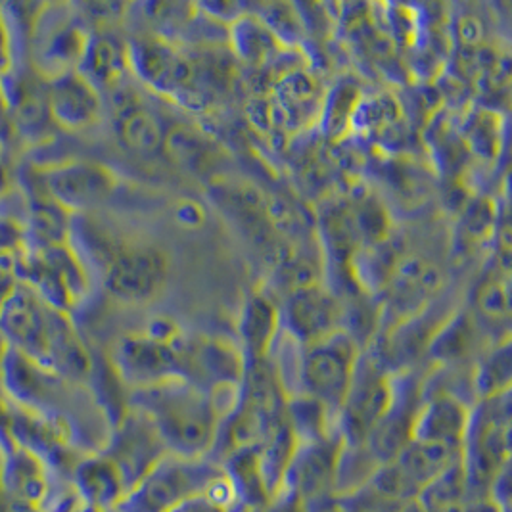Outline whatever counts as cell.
<instances>
[{"instance_id":"obj_33","label":"cell","mask_w":512,"mask_h":512,"mask_svg":"<svg viewBox=\"0 0 512 512\" xmlns=\"http://www.w3.org/2000/svg\"><path fill=\"white\" fill-rule=\"evenodd\" d=\"M457 35H459V39L465 43V47H472V45H476V43L482 41V37H484V27H482V24H480L476 18L465 16V18L459 22V25H457Z\"/></svg>"},{"instance_id":"obj_17","label":"cell","mask_w":512,"mask_h":512,"mask_svg":"<svg viewBox=\"0 0 512 512\" xmlns=\"http://www.w3.org/2000/svg\"><path fill=\"white\" fill-rule=\"evenodd\" d=\"M47 108L52 125L75 133L100 119L102 96L79 71H64L47 79Z\"/></svg>"},{"instance_id":"obj_19","label":"cell","mask_w":512,"mask_h":512,"mask_svg":"<svg viewBox=\"0 0 512 512\" xmlns=\"http://www.w3.org/2000/svg\"><path fill=\"white\" fill-rule=\"evenodd\" d=\"M443 275L438 265L417 256L401 257L386 286L388 302L401 317L417 313L442 288Z\"/></svg>"},{"instance_id":"obj_36","label":"cell","mask_w":512,"mask_h":512,"mask_svg":"<svg viewBox=\"0 0 512 512\" xmlns=\"http://www.w3.org/2000/svg\"><path fill=\"white\" fill-rule=\"evenodd\" d=\"M2 463H4V453L0 449V495H2Z\"/></svg>"},{"instance_id":"obj_6","label":"cell","mask_w":512,"mask_h":512,"mask_svg":"<svg viewBox=\"0 0 512 512\" xmlns=\"http://www.w3.org/2000/svg\"><path fill=\"white\" fill-rule=\"evenodd\" d=\"M16 279L43 302L68 315L91 290L87 267L70 242L35 252L24 250L16 261Z\"/></svg>"},{"instance_id":"obj_32","label":"cell","mask_w":512,"mask_h":512,"mask_svg":"<svg viewBox=\"0 0 512 512\" xmlns=\"http://www.w3.org/2000/svg\"><path fill=\"white\" fill-rule=\"evenodd\" d=\"M12 64H14V43L0 8V77L12 68Z\"/></svg>"},{"instance_id":"obj_9","label":"cell","mask_w":512,"mask_h":512,"mask_svg":"<svg viewBox=\"0 0 512 512\" xmlns=\"http://www.w3.org/2000/svg\"><path fill=\"white\" fill-rule=\"evenodd\" d=\"M102 282L106 292L121 303H146L162 294L169 279V257L146 244L110 248L104 257Z\"/></svg>"},{"instance_id":"obj_1","label":"cell","mask_w":512,"mask_h":512,"mask_svg":"<svg viewBox=\"0 0 512 512\" xmlns=\"http://www.w3.org/2000/svg\"><path fill=\"white\" fill-rule=\"evenodd\" d=\"M0 338L60 380L81 382L93 373L91 351L71 317L18 282L0 302Z\"/></svg>"},{"instance_id":"obj_27","label":"cell","mask_w":512,"mask_h":512,"mask_svg":"<svg viewBox=\"0 0 512 512\" xmlns=\"http://www.w3.org/2000/svg\"><path fill=\"white\" fill-rule=\"evenodd\" d=\"M511 367V344L505 340L484 357L474 373V390L480 401L509 394Z\"/></svg>"},{"instance_id":"obj_34","label":"cell","mask_w":512,"mask_h":512,"mask_svg":"<svg viewBox=\"0 0 512 512\" xmlns=\"http://www.w3.org/2000/svg\"><path fill=\"white\" fill-rule=\"evenodd\" d=\"M16 445L12 438V409L6 401L0 399V449L6 453Z\"/></svg>"},{"instance_id":"obj_7","label":"cell","mask_w":512,"mask_h":512,"mask_svg":"<svg viewBox=\"0 0 512 512\" xmlns=\"http://www.w3.org/2000/svg\"><path fill=\"white\" fill-rule=\"evenodd\" d=\"M396 378L378 359L361 357L350 390L338 411V434L346 447H365L374 428L390 411Z\"/></svg>"},{"instance_id":"obj_15","label":"cell","mask_w":512,"mask_h":512,"mask_svg":"<svg viewBox=\"0 0 512 512\" xmlns=\"http://www.w3.org/2000/svg\"><path fill=\"white\" fill-rule=\"evenodd\" d=\"M342 449L338 432L315 442L296 443L280 488L292 491L303 503L325 495L334 486Z\"/></svg>"},{"instance_id":"obj_30","label":"cell","mask_w":512,"mask_h":512,"mask_svg":"<svg viewBox=\"0 0 512 512\" xmlns=\"http://www.w3.org/2000/svg\"><path fill=\"white\" fill-rule=\"evenodd\" d=\"M440 512H509L507 509H503L489 493H470L466 495L463 501L455 503V505H449Z\"/></svg>"},{"instance_id":"obj_18","label":"cell","mask_w":512,"mask_h":512,"mask_svg":"<svg viewBox=\"0 0 512 512\" xmlns=\"http://www.w3.org/2000/svg\"><path fill=\"white\" fill-rule=\"evenodd\" d=\"M470 407L451 394H436L420 401L411 424L409 442L445 447L461 453Z\"/></svg>"},{"instance_id":"obj_25","label":"cell","mask_w":512,"mask_h":512,"mask_svg":"<svg viewBox=\"0 0 512 512\" xmlns=\"http://www.w3.org/2000/svg\"><path fill=\"white\" fill-rule=\"evenodd\" d=\"M171 162L188 171H202L213 160V146L200 131L177 125L171 131H165L162 150Z\"/></svg>"},{"instance_id":"obj_2","label":"cell","mask_w":512,"mask_h":512,"mask_svg":"<svg viewBox=\"0 0 512 512\" xmlns=\"http://www.w3.org/2000/svg\"><path fill=\"white\" fill-rule=\"evenodd\" d=\"M131 409L148 419L171 455L200 459L217 447L223 424L219 407L181 376L131 390Z\"/></svg>"},{"instance_id":"obj_16","label":"cell","mask_w":512,"mask_h":512,"mask_svg":"<svg viewBox=\"0 0 512 512\" xmlns=\"http://www.w3.org/2000/svg\"><path fill=\"white\" fill-rule=\"evenodd\" d=\"M342 315L338 300L317 282L288 292L280 323L305 346L340 330Z\"/></svg>"},{"instance_id":"obj_23","label":"cell","mask_w":512,"mask_h":512,"mask_svg":"<svg viewBox=\"0 0 512 512\" xmlns=\"http://www.w3.org/2000/svg\"><path fill=\"white\" fill-rule=\"evenodd\" d=\"M280 325L277 303L263 292H252L242 305L238 319V334L246 361L269 357Z\"/></svg>"},{"instance_id":"obj_24","label":"cell","mask_w":512,"mask_h":512,"mask_svg":"<svg viewBox=\"0 0 512 512\" xmlns=\"http://www.w3.org/2000/svg\"><path fill=\"white\" fill-rule=\"evenodd\" d=\"M231 45L236 56L248 64L271 62L284 47L277 33L254 14H238L231 24Z\"/></svg>"},{"instance_id":"obj_5","label":"cell","mask_w":512,"mask_h":512,"mask_svg":"<svg viewBox=\"0 0 512 512\" xmlns=\"http://www.w3.org/2000/svg\"><path fill=\"white\" fill-rule=\"evenodd\" d=\"M359 359V344L344 328L305 344L298 359V380L303 396L313 397L338 419Z\"/></svg>"},{"instance_id":"obj_22","label":"cell","mask_w":512,"mask_h":512,"mask_svg":"<svg viewBox=\"0 0 512 512\" xmlns=\"http://www.w3.org/2000/svg\"><path fill=\"white\" fill-rule=\"evenodd\" d=\"M48 491V466L18 443L4 453L2 495L14 503L41 505Z\"/></svg>"},{"instance_id":"obj_12","label":"cell","mask_w":512,"mask_h":512,"mask_svg":"<svg viewBox=\"0 0 512 512\" xmlns=\"http://www.w3.org/2000/svg\"><path fill=\"white\" fill-rule=\"evenodd\" d=\"M181 344H163L150 338L144 330L127 334L114 348L112 369L131 390L160 384L163 380L181 376Z\"/></svg>"},{"instance_id":"obj_3","label":"cell","mask_w":512,"mask_h":512,"mask_svg":"<svg viewBox=\"0 0 512 512\" xmlns=\"http://www.w3.org/2000/svg\"><path fill=\"white\" fill-rule=\"evenodd\" d=\"M221 476L223 466L210 457L187 459L167 453L125 493L116 512H173L206 495Z\"/></svg>"},{"instance_id":"obj_26","label":"cell","mask_w":512,"mask_h":512,"mask_svg":"<svg viewBox=\"0 0 512 512\" xmlns=\"http://www.w3.org/2000/svg\"><path fill=\"white\" fill-rule=\"evenodd\" d=\"M472 342H474L472 319L466 313H455L432 332V336L426 342V350L432 355V359L451 363L465 357L472 348Z\"/></svg>"},{"instance_id":"obj_20","label":"cell","mask_w":512,"mask_h":512,"mask_svg":"<svg viewBox=\"0 0 512 512\" xmlns=\"http://www.w3.org/2000/svg\"><path fill=\"white\" fill-rule=\"evenodd\" d=\"M73 488L87 509L96 512L116 511L127 493V484L114 461L100 453L87 455L71 468Z\"/></svg>"},{"instance_id":"obj_11","label":"cell","mask_w":512,"mask_h":512,"mask_svg":"<svg viewBox=\"0 0 512 512\" xmlns=\"http://www.w3.org/2000/svg\"><path fill=\"white\" fill-rule=\"evenodd\" d=\"M129 71L148 89L165 96H198L200 70L194 60L160 37H139L127 43Z\"/></svg>"},{"instance_id":"obj_8","label":"cell","mask_w":512,"mask_h":512,"mask_svg":"<svg viewBox=\"0 0 512 512\" xmlns=\"http://www.w3.org/2000/svg\"><path fill=\"white\" fill-rule=\"evenodd\" d=\"M31 175L48 198L70 215L100 208L117 188L116 173L108 165L91 160L35 167Z\"/></svg>"},{"instance_id":"obj_13","label":"cell","mask_w":512,"mask_h":512,"mask_svg":"<svg viewBox=\"0 0 512 512\" xmlns=\"http://www.w3.org/2000/svg\"><path fill=\"white\" fill-rule=\"evenodd\" d=\"M102 453L108 455L119 468L127 484V491L133 488L163 455H167L154 426L135 409H131L117 420L112 440L106 449H102Z\"/></svg>"},{"instance_id":"obj_10","label":"cell","mask_w":512,"mask_h":512,"mask_svg":"<svg viewBox=\"0 0 512 512\" xmlns=\"http://www.w3.org/2000/svg\"><path fill=\"white\" fill-rule=\"evenodd\" d=\"M181 376L213 399L219 394H240L246 357L233 342L217 336H185L179 348Z\"/></svg>"},{"instance_id":"obj_4","label":"cell","mask_w":512,"mask_h":512,"mask_svg":"<svg viewBox=\"0 0 512 512\" xmlns=\"http://www.w3.org/2000/svg\"><path fill=\"white\" fill-rule=\"evenodd\" d=\"M511 403L509 394L482 399L470 409L461 465L470 493H488L493 480L509 468Z\"/></svg>"},{"instance_id":"obj_29","label":"cell","mask_w":512,"mask_h":512,"mask_svg":"<svg viewBox=\"0 0 512 512\" xmlns=\"http://www.w3.org/2000/svg\"><path fill=\"white\" fill-rule=\"evenodd\" d=\"M173 217L177 221L179 227L187 229V231H196L200 229L208 215H206V208L194 200V198H181L177 204H175V210H173Z\"/></svg>"},{"instance_id":"obj_35","label":"cell","mask_w":512,"mask_h":512,"mask_svg":"<svg viewBox=\"0 0 512 512\" xmlns=\"http://www.w3.org/2000/svg\"><path fill=\"white\" fill-rule=\"evenodd\" d=\"M173 512H231L229 509H225V507H221V505H217V503H213L208 495H200V497H196V499H192V501H188L185 503L183 507H179V509H175Z\"/></svg>"},{"instance_id":"obj_14","label":"cell","mask_w":512,"mask_h":512,"mask_svg":"<svg viewBox=\"0 0 512 512\" xmlns=\"http://www.w3.org/2000/svg\"><path fill=\"white\" fill-rule=\"evenodd\" d=\"M112 129L117 142L137 156H150L162 150L165 125L140 96L137 89L121 81L110 89Z\"/></svg>"},{"instance_id":"obj_21","label":"cell","mask_w":512,"mask_h":512,"mask_svg":"<svg viewBox=\"0 0 512 512\" xmlns=\"http://www.w3.org/2000/svg\"><path fill=\"white\" fill-rule=\"evenodd\" d=\"M77 71L87 77L98 91L114 89L125 81V73L129 71L127 43L108 31H91Z\"/></svg>"},{"instance_id":"obj_31","label":"cell","mask_w":512,"mask_h":512,"mask_svg":"<svg viewBox=\"0 0 512 512\" xmlns=\"http://www.w3.org/2000/svg\"><path fill=\"white\" fill-rule=\"evenodd\" d=\"M256 512H305V503L292 491L280 488Z\"/></svg>"},{"instance_id":"obj_28","label":"cell","mask_w":512,"mask_h":512,"mask_svg":"<svg viewBox=\"0 0 512 512\" xmlns=\"http://www.w3.org/2000/svg\"><path fill=\"white\" fill-rule=\"evenodd\" d=\"M472 305L476 313L488 323H501L509 319V277L507 271L497 267L476 284L472 294Z\"/></svg>"}]
</instances>
